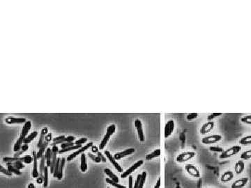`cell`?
<instances>
[{
    "label": "cell",
    "instance_id": "1",
    "mask_svg": "<svg viewBox=\"0 0 251 188\" xmlns=\"http://www.w3.org/2000/svg\"><path fill=\"white\" fill-rule=\"evenodd\" d=\"M241 147L239 145H235V146H231L229 149H226L223 153H221L219 158L221 160H225V159L230 158L231 157L236 155L237 153H239L241 151Z\"/></svg>",
    "mask_w": 251,
    "mask_h": 188
},
{
    "label": "cell",
    "instance_id": "2",
    "mask_svg": "<svg viewBox=\"0 0 251 188\" xmlns=\"http://www.w3.org/2000/svg\"><path fill=\"white\" fill-rule=\"evenodd\" d=\"M196 153L194 151H187L179 153L176 158V162L178 163H183L187 161L191 160L194 157H195Z\"/></svg>",
    "mask_w": 251,
    "mask_h": 188
},
{
    "label": "cell",
    "instance_id": "3",
    "mask_svg": "<svg viewBox=\"0 0 251 188\" xmlns=\"http://www.w3.org/2000/svg\"><path fill=\"white\" fill-rule=\"evenodd\" d=\"M222 139H223V136L221 135H212L205 136V137L202 139L201 142L203 144L208 145L218 143L222 140Z\"/></svg>",
    "mask_w": 251,
    "mask_h": 188
},
{
    "label": "cell",
    "instance_id": "4",
    "mask_svg": "<svg viewBox=\"0 0 251 188\" xmlns=\"http://www.w3.org/2000/svg\"><path fill=\"white\" fill-rule=\"evenodd\" d=\"M185 169L187 173L190 176L195 178H199L201 177L200 172H199L198 168L195 165L192 164H187L185 165Z\"/></svg>",
    "mask_w": 251,
    "mask_h": 188
},
{
    "label": "cell",
    "instance_id": "5",
    "mask_svg": "<svg viewBox=\"0 0 251 188\" xmlns=\"http://www.w3.org/2000/svg\"><path fill=\"white\" fill-rule=\"evenodd\" d=\"M143 163H144V161H143L142 160H138V162H135V164L133 165V166H131V167L129 168V169H128L126 171L123 172V173L122 174V175H121V177H122V178H126V177H128V176H129L133 171H135L136 169H138L139 167L142 166V165L143 164Z\"/></svg>",
    "mask_w": 251,
    "mask_h": 188
},
{
    "label": "cell",
    "instance_id": "6",
    "mask_svg": "<svg viewBox=\"0 0 251 188\" xmlns=\"http://www.w3.org/2000/svg\"><path fill=\"white\" fill-rule=\"evenodd\" d=\"M215 123L211 121H207L202 125L200 130H199V133L201 135H207V133H209L211 131L213 130L214 128Z\"/></svg>",
    "mask_w": 251,
    "mask_h": 188
},
{
    "label": "cell",
    "instance_id": "7",
    "mask_svg": "<svg viewBox=\"0 0 251 188\" xmlns=\"http://www.w3.org/2000/svg\"><path fill=\"white\" fill-rule=\"evenodd\" d=\"M175 128V123L174 120H169L166 123L165 126V131H164V135L165 138L169 137V136L173 133Z\"/></svg>",
    "mask_w": 251,
    "mask_h": 188
},
{
    "label": "cell",
    "instance_id": "8",
    "mask_svg": "<svg viewBox=\"0 0 251 188\" xmlns=\"http://www.w3.org/2000/svg\"><path fill=\"white\" fill-rule=\"evenodd\" d=\"M135 127L137 129V131H138V135L139 139H140V142H143L145 139V135L144 133H143V127H142V124L141 122L140 119H135Z\"/></svg>",
    "mask_w": 251,
    "mask_h": 188
},
{
    "label": "cell",
    "instance_id": "9",
    "mask_svg": "<svg viewBox=\"0 0 251 188\" xmlns=\"http://www.w3.org/2000/svg\"><path fill=\"white\" fill-rule=\"evenodd\" d=\"M249 178L248 177H244L239 178L238 180H235L234 183L231 185V188H243L248 184Z\"/></svg>",
    "mask_w": 251,
    "mask_h": 188
},
{
    "label": "cell",
    "instance_id": "10",
    "mask_svg": "<svg viewBox=\"0 0 251 188\" xmlns=\"http://www.w3.org/2000/svg\"><path fill=\"white\" fill-rule=\"evenodd\" d=\"M93 146V142H90L89 143V144H87V145H85L84 146L80 148V149H78L77 151H75V153H73L72 154H71L70 155L68 156V158H67V161H71V160H73V158H75L76 156L79 155V154L83 153L84 151H86L87 149H89V148Z\"/></svg>",
    "mask_w": 251,
    "mask_h": 188
},
{
    "label": "cell",
    "instance_id": "11",
    "mask_svg": "<svg viewBox=\"0 0 251 188\" xmlns=\"http://www.w3.org/2000/svg\"><path fill=\"white\" fill-rule=\"evenodd\" d=\"M135 152V149H133V148H131V149H126L124 151L120 152V153H116L115 155H114V158H115L116 160H120V159L124 158V157L126 156L131 155V154L134 153Z\"/></svg>",
    "mask_w": 251,
    "mask_h": 188
},
{
    "label": "cell",
    "instance_id": "12",
    "mask_svg": "<svg viewBox=\"0 0 251 188\" xmlns=\"http://www.w3.org/2000/svg\"><path fill=\"white\" fill-rule=\"evenodd\" d=\"M52 162H51V166H50V172L52 174L54 173V171H55V168L56 166V163H57V154L58 152H59V149L57 146H54L52 149Z\"/></svg>",
    "mask_w": 251,
    "mask_h": 188
},
{
    "label": "cell",
    "instance_id": "13",
    "mask_svg": "<svg viewBox=\"0 0 251 188\" xmlns=\"http://www.w3.org/2000/svg\"><path fill=\"white\" fill-rule=\"evenodd\" d=\"M105 155H106L107 158H108V160L110 161V162L114 165V166H115V169L117 170L119 172H122L123 171V169H122V167H121L120 165L119 164V163L116 162V160H115V158H114L113 156H112V155L109 151H105Z\"/></svg>",
    "mask_w": 251,
    "mask_h": 188
},
{
    "label": "cell",
    "instance_id": "14",
    "mask_svg": "<svg viewBox=\"0 0 251 188\" xmlns=\"http://www.w3.org/2000/svg\"><path fill=\"white\" fill-rule=\"evenodd\" d=\"M234 173H233L232 171H230V170H228V171H226L222 174L221 177V181L223 183L230 182V181L234 178Z\"/></svg>",
    "mask_w": 251,
    "mask_h": 188
},
{
    "label": "cell",
    "instance_id": "15",
    "mask_svg": "<svg viewBox=\"0 0 251 188\" xmlns=\"http://www.w3.org/2000/svg\"><path fill=\"white\" fill-rule=\"evenodd\" d=\"M5 121L6 124H25L27 122L26 118H14V117H8L6 118Z\"/></svg>",
    "mask_w": 251,
    "mask_h": 188
},
{
    "label": "cell",
    "instance_id": "16",
    "mask_svg": "<svg viewBox=\"0 0 251 188\" xmlns=\"http://www.w3.org/2000/svg\"><path fill=\"white\" fill-rule=\"evenodd\" d=\"M234 169L235 173L239 175V174L243 173L244 169H245V163L243 160H238L235 163Z\"/></svg>",
    "mask_w": 251,
    "mask_h": 188
},
{
    "label": "cell",
    "instance_id": "17",
    "mask_svg": "<svg viewBox=\"0 0 251 188\" xmlns=\"http://www.w3.org/2000/svg\"><path fill=\"white\" fill-rule=\"evenodd\" d=\"M33 172H32V176L33 178H37L39 177V172L38 171V167H37V155L35 151H33Z\"/></svg>",
    "mask_w": 251,
    "mask_h": 188
},
{
    "label": "cell",
    "instance_id": "18",
    "mask_svg": "<svg viewBox=\"0 0 251 188\" xmlns=\"http://www.w3.org/2000/svg\"><path fill=\"white\" fill-rule=\"evenodd\" d=\"M31 127V121H27L25 124H24L23 127H22V133H21V135L20 137H21L24 139L26 138V136L28 134V132L30 131V130Z\"/></svg>",
    "mask_w": 251,
    "mask_h": 188
},
{
    "label": "cell",
    "instance_id": "19",
    "mask_svg": "<svg viewBox=\"0 0 251 188\" xmlns=\"http://www.w3.org/2000/svg\"><path fill=\"white\" fill-rule=\"evenodd\" d=\"M45 157L46 159V166L48 167H50L51 166V162H52V151L50 148H48L46 149V154Z\"/></svg>",
    "mask_w": 251,
    "mask_h": 188
},
{
    "label": "cell",
    "instance_id": "20",
    "mask_svg": "<svg viewBox=\"0 0 251 188\" xmlns=\"http://www.w3.org/2000/svg\"><path fill=\"white\" fill-rule=\"evenodd\" d=\"M48 130L47 127H44V128H43L41 135H40V137H39V144H38V147L39 148H41L42 146V145L43 144V143L45 142V138H46V136L48 135Z\"/></svg>",
    "mask_w": 251,
    "mask_h": 188
},
{
    "label": "cell",
    "instance_id": "21",
    "mask_svg": "<svg viewBox=\"0 0 251 188\" xmlns=\"http://www.w3.org/2000/svg\"><path fill=\"white\" fill-rule=\"evenodd\" d=\"M239 142L242 146H250L251 145V135H247L241 138Z\"/></svg>",
    "mask_w": 251,
    "mask_h": 188
},
{
    "label": "cell",
    "instance_id": "22",
    "mask_svg": "<svg viewBox=\"0 0 251 188\" xmlns=\"http://www.w3.org/2000/svg\"><path fill=\"white\" fill-rule=\"evenodd\" d=\"M160 155V149H156L155 151H154L152 153L148 154L145 157V159L147 160H151L152 159L157 158V157H159Z\"/></svg>",
    "mask_w": 251,
    "mask_h": 188
},
{
    "label": "cell",
    "instance_id": "23",
    "mask_svg": "<svg viewBox=\"0 0 251 188\" xmlns=\"http://www.w3.org/2000/svg\"><path fill=\"white\" fill-rule=\"evenodd\" d=\"M65 162H66V158H63L62 159V160H61V163H60V166H59V171H58V174H57V178L58 180H62V178L63 177V169H64Z\"/></svg>",
    "mask_w": 251,
    "mask_h": 188
},
{
    "label": "cell",
    "instance_id": "24",
    "mask_svg": "<svg viewBox=\"0 0 251 188\" xmlns=\"http://www.w3.org/2000/svg\"><path fill=\"white\" fill-rule=\"evenodd\" d=\"M104 171H105V173L107 175L109 176L111 180H113V181H115V182L119 183V178H118V177L115 175V174L113 173V171H112L110 169H105Z\"/></svg>",
    "mask_w": 251,
    "mask_h": 188
},
{
    "label": "cell",
    "instance_id": "25",
    "mask_svg": "<svg viewBox=\"0 0 251 188\" xmlns=\"http://www.w3.org/2000/svg\"><path fill=\"white\" fill-rule=\"evenodd\" d=\"M49 144V142H44L43 144L42 145V146L41 148H39V151L38 152V153H37V158L39 159V158H41L43 155V153L45 152V150L48 149L47 146H48V145Z\"/></svg>",
    "mask_w": 251,
    "mask_h": 188
},
{
    "label": "cell",
    "instance_id": "26",
    "mask_svg": "<svg viewBox=\"0 0 251 188\" xmlns=\"http://www.w3.org/2000/svg\"><path fill=\"white\" fill-rule=\"evenodd\" d=\"M37 135H38V132H37V131L33 132L32 133H31L30 135H29L28 136H27V137L24 139L23 140V144H30L31 141H32L33 139H34Z\"/></svg>",
    "mask_w": 251,
    "mask_h": 188
},
{
    "label": "cell",
    "instance_id": "27",
    "mask_svg": "<svg viewBox=\"0 0 251 188\" xmlns=\"http://www.w3.org/2000/svg\"><path fill=\"white\" fill-rule=\"evenodd\" d=\"M80 169L82 172H85L87 170V164L86 161V156L84 154L81 155V164H80Z\"/></svg>",
    "mask_w": 251,
    "mask_h": 188
},
{
    "label": "cell",
    "instance_id": "28",
    "mask_svg": "<svg viewBox=\"0 0 251 188\" xmlns=\"http://www.w3.org/2000/svg\"><path fill=\"white\" fill-rule=\"evenodd\" d=\"M23 139L20 137L17 140L16 143H15L14 145V148H13V151H14L15 153L17 151H20L21 150V148L22 146V143H23Z\"/></svg>",
    "mask_w": 251,
    "mask_h": 188
},
{
    "label": "cell",
    "instance_id": "29",
    "mask_svg": "<svg viewBox=\"0 0 251 188\" xmlns=\"http://www.w3.org/2000/svg\"><path fill=\"white\" fill-rule=\"evenodd\" d=\"M6 165H7V166L8 165H12V166H13L19 170L24 168V165L23 164V163H22V162H21V161H17V162H7L6 163Z\"/></svg>",
    "mask_w": 251,
    "mask_h": 188
},
{
    "label": "cell",
    "instance_id": "30",
    "mask_svg": "<svg viewBox=\"0 0 251 188\" xmlns=\"http://www.w3.org/2000/svg\"><path fill=\"white\" fill-rule=\"evenodd\" d=\"M240 158L243 160H248L251 159V149L243 152L241 154Z\"/></svg>",
    "mask_w": 251,
    "mask_h": 188
},
{
    "label": "cell",
    "instance_id": "31",
    "mask_svg": "<svg viewBox=\"0 0 251 188\" xmlns=\"http://www.w3.org/2000/svg\"><path fill=\"white\" fill-rule=\"evenodd\" d=\"M3 161L4 162H17V161H21L22 162L23 161V157L22 158H9V157H5V158H3Z\"/></svg>",
    "mask_w": 251,
    "mask_h": 188
},
{
    "label": "cell",
    "instance_id": "32",
    "mask_svg": "<svg viewBox=\"0 0 251 188\" xmlns=\"http://www.w3.org/2000/svg\"><path fill=\"white\" fill-rule=\"evenodd\" d=\"M82 145H74L73 146H71V147H68V148H66V149H61L60 151H59V154H62V153H66L67 151H72V150H75V149H80V148H82Z\"/></svg>",
    "mask_w": 251,
    "mask_h": 188
},
{
    "label": "cell",
    "instance_id": "33",
    "mask_svg": "<svg viewBox=\"0 0 251 188\" xmlns=\"http://www.w3.org/2000/svg\"><path fill=\"white\" fill-rule=\"evenodd\" d=\"M43 177H44V182H43V187H46L48 184V167L47 166H45L44 171H43Z\"/></svg>",
    "mask_w": 251,
    "mask_h": 188
},
{
    "label": "cell",
    "instance_id": "34",
    "mask_svg": "<svg viewBox=\"0 0 251 188\" xmlns=\"http://www.w3.org/2000/svg\"><path fill=\"white\" fill-rule=\"evenodd\" d=\"M241 122L246 125H251V114L245 115L241 118Z\"/></svg>",
    "mask_w": 251,
    "mask_h": 188
},
{
    "label": "cell",
    "instance_id": "35",
    "mask_svg": "<svg viewBox=\"0 0 251 188\" xmlns=\"http://www.w3.org/2000/svg\"><path fill=\"white\" fill-rule=\"evenodd\" d=\"M105 180H106V182L107 183H109V184L112 185H113V186L115 187L116 188H126V187L124 186V185H122L119 184V183L115 182V181H113V180H111L110 178H107L106 179H105Z\"/></svg>",
    "mask_w": 251,
    "mask_h": 188
},
{
    "label": "cell",
    "instance_id": "36",
    "mask_svg": "<svg viewBox=\"0 0 251 188\" xmlns=\"http://www.w3.org/2000/svg\"><path fill=\"white\" fill-rule=\"evenodd\" d=\"M110 136L108 135H105L104 136V138L103 139L102 142H100V146H99V149L102 150L104 149V147L105 146V145L107 144V142H108V140L110 139Z\"/></svg>",
    "mask_w": 251,
    "mask_h": 188
},
{
    "label": "cell",
    "instance_id": "37",
    "mask_svg": "<svg viewBox=\"0 0 251 188\" xmlns=\"http://www.w3.org/2000/svg\"><path fill=\"white\" fill-rule=\"evenodd\" d=\"M7 169L9 170V171L11 172V173H13L15 174H16V175H21L22 174V172L20 171L19 169H16V168L14 167L12 165H8L7 166Z\"/></svg>",
    "mask_w": 251,
    "mask_h": 188
},
{
    "label": "cell",
    "instance_id": "38",
    "mask_svg": "<svg viewBox=\"0 0 251 188\" xmlns=\"http://www.w3.org/2000/svg\"><path fill=\"white\" fill-rule=\"evenodd\" d=\"M61 158H58L57 160V163H56V166L55 168V171H54V173H53V176L55 178H57V174H58V171H59V166H60V163H61Z\"/></svg>",
    "mask_w": 251,
    "mask_h": 188
},
{
    "label": "cell",
    "instance_id": "39",
    "mask_svg": "<svg viewBox=\"0 0 251 188\" xmlns=\"http://www.w3.org/2000/svg\"><path fill=\"white\" fill-rule=\"evenodd\" d=\"M141 174H142V177H141L140 185H139L138 188H143V187H144L145 181H146V178H147V172L146 171H143Z\"/></svg>",
    "mask_w": 251,
    "mask_h": 188
},
{
    "label": "cell",
    "instance_id": "40",
    "mask_svg": "<svg viewBox=\"0 0 251 188\" xmlns=\"http://www.w3.org/2000/svg\"><path fill=\"white\" fill-rule=\"evenodd\" d=\"M115 130H116V126L115 124H112L110 125V126L107 127V132H106V135H108L110 136L113 135L114 133L115 132Z\"/></svg>",
    "mask_w": 251,
    "mask_h": 188
},
{
    "label": "cell",
    "instance_id": "41",
    "mask_svg": "<svg viewBox=\"0 0 251 188\" xmlns=\"http://www.w3.org/2000/svg\"><path fill=\"white\" fill-rule=\"evenodd\" d=\"M221 115H223V113H221V112L212 113V114H209V116H208V117H207V119L208 121H211L214 120L215 118L218 117V116H221Z\"/></svg>",
    "mask_w": 251,
    "mask_h": 188
},
{
    "label": "cell",
    "instance_id": "42",
    "mask_svg": "<svg viewBox=\"0 0 251 188\" xmlns=\"http://www.w3.org/2000/svg\"><path fill=\"white\" fill-rule=\"evenodd\" d=\"M198 113H196V112H192V113H189L186 116V119L188 121H191L195 119L198 117Z\"/></svg>",
    "mask_w": 251,
    "mask_h": 188
},
{
    "label": "cell",
    "instance_id": "43",
    "mask_svg": "<svg viewBox=\"0 0 251 188\" xmlns=\"http://www.w3.org/2000/svg\"><path fill=\"white\" fill-rule=\"evenodd\" d=\"M88 156L91 159V160L94 161V162H97V163H99L100 162H102L101 159H100L98 156L94 155H93V154H91L90 153H88Z\"/></svg>",
    "mask_w": 251,
    "mask_h": 188
},
{
    "label": "cell",
    "instance_id": "44",
    "mask_svg": "<svg viewBox=\"0 0 251 188\" xmlns=\"http://www.w3.org/2000/svg\"><path fill=\"white\" fill-rule=\"evenodd\" d=\"M209 151L211 152H220V153H223L224 151V149L223 148L218 146H210Z\"/></svg>",
    "mask_w": 251,
    "mask_h": 188
},
{
    "label": "cell",
    "instance_id": "45",
    "mask_svg": "<svg viewBox=\"0 0 251 188\" xmlns=\"http://www.w3.org/2000/svg\"><path fill=\"white\" fill-rule=\"evenodd\" d=\"M33 161V158L30 155H26L23 157V161L22 162L26 163V164H30Z\"/></svg>",
    "mask_w": 251,
    "mask_h": 188
},
{
    "label": "cell",
    "instance_id": "46",
    "mask_svg": "<svg viewBox=\"0 0 251 188\" xmlns=\"http://www.w3.org/2000/svg\"><path fill=\"white\" fill-rule=\"evenodd\" d=\"M74 144H75V143H73V142H64L62 144L61 148H62V149H66V148L73 146Z\"/></svg>",
    "mask_w": 251,
    "mask_h": 188
},
{
    "label": "cell",
    "instance_id": "47",
    "mask_svg": "<svg viewBox=\"0 0 251 188\" xmlns=\"http://www.w3.org/2000/svg\"><path fill=\"white\" fill-rule=\"evenodd\" d=\"M0 171H1L2 173H3L4 174H6V175L9 176H12V174H13V173H11V172L9 171V170L4 169V168L3 167H2V166H0Z\"/></svg>",
    "mask_w": 251,
    "mask_h": 188
},
{
    "label": "cell",
    "instance_id": "48",
    "mask_svg": "<svg viewBox=\"0 0 251 188\" xmlns=\"http://www.w3.org/2000/svg\"><path fill=\"white\" fill-rule=\"evenodd\" d=\"M141 177H142V174H139V175L138 176V177H137V179L135 180V185H134L133 188H138L139 185H140Z\"/></svg>",
    "mask_w": 251,
    "mask_h": 188
},
{
    "label": "cell",
    "instance_id": "49",
    "mask_svg": "<svg viewBox=\"0 0 251 188\" xmlns=\"http://www.w3.org/2000/svg\"><path fill=\"white\" fill-rule=\"evenodd\" d=\"M87 141V138H81L78 139L75 142V145H82V144H84Z\"/></svg>",
    "mask_w": 251,
    "mask_h": 188
},
{
    "label": "cell",
    "instance_id": "50",
    "mask_svg": "<svg viewBox=\"0 0 251 188\" xmlns=\"http://www.w3.org/2000/svg\"><path fill=\"white\" fill-rule=\"evenodd\" d=\"M52 134L50 133H48V135L46 136V138H45V142H50L51 139H52Z\"/></svg>",
    "mask_w": 251,
    "mask_h": 188
},
{
    "label": "cell",
    "instance_id": "51",
    "mask_svg": "<svg viewBox=\"0 0 251 188\" xmlns=\"http://www.w3.org/2000/svg\"><path fill=\"white\" fill-rule=\"evenodd\" d=\"M129 188H133V176L130 175L129 176Z\"/></svg>",
    "mask_w": 251,
    "mask_h": 188
},
{
    "label": "cell",
    "instance_id": "52",
    "mask_svg": "<svg viewBox=\"0 0 251 188\" xmlns=\"http://www.w3.org/2000/svg\"><path fill=\"white\" fill-rule=\"evenodd\" d=\"M24 152H25V151H23V150H21V151H20L16 152V153H15L14 154V155H13V157H14V158H20V156H21V155H22V154H23L24 153Z\"/></svg>",
    "mask_w": 251,
    "mask_h": 188
},
{
    "label": "cell",
    "instance_id": "53",
    "mask_svg": "<svg viewBox=\"0 0 251 188\" xmlns=\"http://www.w3.org/2000/svg\"><path fill=\"white\" fill-rule=\"evenodd\" d=\"M97 155H98V156L99 157V158L101 159V161L102 162H106V159H105V157L103 156V154L100 153V151H98V153H97Z\"/></svg>",
    "mask_w": 251,
    "mask_h": 188
},
{
    "label": "cell",
    "instance_id": "54",
    "mask_svg": "<svg viewBox=\"0 0 251 188\" xmlns=\"http://www.w3.org/2000/svg\"><path fill=\"white\" fill-rule=\"evenodd\" d=\"M66 137L65 136H58V137H55L53 139V142H57V141H61L62 139H64Z\"/></svg>",
    "mask_w": 251,
    "mask_h": 188
},
{
    "label": "cell",
    "instance_id": "55",
    "mask_svg": "<svg viewBox=\"0 0 251 188\" xmlns=\"http://www.w3.org/2000/svg\"><path fill=\"white\" fill-rule=\"evenodd\" d=\"M160 178L159 177L158 179V180H157L156 184L155 186H154V188H160Z\"/></svg>",
    "mask_w": 251,
    "mask_h": 188
},
{
    "label": "cell",
    "instance_id": "56",
    "mask_svg": "<svg viewBox=\"0 0 251 188\" xmlns=\"http://www.w3.org/2000/svg\"><path fill=\"white\" fill-rule=\"evenodd\" d=\"M91 151L94 152V153H97L98 152V148L96 147V146H94V145H93L91 147Z\"/></svg>",
    "mask_w": 251,
    "mask_h": 188
},
{
    "label": "cell",
    "instance_id": "57",
    "mask_svg": "<svg viewBox=\"0 0 251 188\" xmlns=\"http://www.w3.org/2000/svg\"><path fill=\"white\" fill-rule=\"evenodd\" d=\"M37 183H39V184H41L42 183L44 182V179L41 177H39V178H37Z\"/></svg>",
    "mask_w": 251,
    "mask_h": 188
},
{
    "label": "cell",
    "instance_id": "58",
    "mask_svg": "<svg viewBox=\"0 0 251 188\" xmlns=\"http://www.w3.org/2000/svg\"><path fill=\"white\" fill-rule=\"evenodd\" d=\"M28 149H29L28 145L27 144H24V145H22V146L21 148V150H23V151H27L28 150Z\"/></svg>",
    "mask_w": 251,
    "mask_h": 188
},
{
    "label": "cell",
    "instance_id": "59",
    "mask_svg": "<svg viewBox=\"0 0 251 188\" xmlns=\"http://www.w3.org/2000/svg\"><path fill=\"white\" fill-rule=\"evenodd\" d=\"M28 188H36V187L33 183H30V184L28 185Z\"/></svg>",
    "mask_w": 251,
    "mask_h": 188
},
{
    "label": "cell",
    "instance_id": "60",
    "mask_svg": "<svg viewBox=\"0 0 251 188\" xmlns=\"http://www.w3.org/2000/svg\"><path fill=\"white\" fill-rule=\"evenodd\" d=\"M175 188H182V187H181L180 185H176V187H175Z\"/></svg>",
    "mask_w": 251,
    "mask_h": 188
},
{
    "label": "cell",
    "instance_id": "61",
    "mask_svg": "<svg viewBox=\"0 0 251 188\" xmlns=\"http://www.w3.org/2000/svg\"><path fill=\"white\" fill-rule=\"evenodd\" d=\"M205 188H209V187H205Z\"/></svg>",
    "mask_w": 251,
    "mask_h": 188
},
{
    "label": "cell",
    "instance_id": "62",
    "mask_svg": "<svg viewBox=\"0 0 251 188\" xmlns=\"http://www.w3.org/2000/svg\"><path fill=\"white\" fill-rule=\"evenodd\" d=\"M107 188H110V187H107Z\"/></svg>",
    "mask_w": 251,
    "mask_h": 188
}]
</instances>
